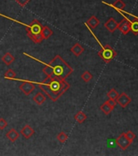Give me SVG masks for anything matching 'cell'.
Returning a JSON list of instances; mask_svg holds the SVG:
<instances>
[{"instance_id":"cell-1","label":"cell","mask_w":138,"mask_h":156,"mask_svg":"<svg viewBox=\"0 0 138 156\" xmlns=\"http://www.w3.org/2000/svg\"><path fill=\"white\" fill-rule=\"evenodd\" d=\"M38 87L51 101L56 102L70 88V84L60 78L46 76L43 81L38 83Z\"/></svg>"},{"instance_id":"cell-2","label":"cell","mask_w":138,"mask_h":156,"mask_svg":"<svg viewBox=\"0 0 138 156\" xmlns=\"http://www.w3.org/2000/svg\"><path fill=\"white\" fill-rule=\"evenodd\" d=\"M42 71L46 76L63 80H65L74 72L73 68L59 55H56L48 64H46Z\"/></svg>"},{"instance_id":"cell-3","label":"cell","mask_w":138,"mask_h":156,"mask_svg":"<svg viewBox=\"0 0 138 156\" xmlns=\"http://www.w3.org/2000/svg\"><path fill=\"white\" fill-rule=\"evenodd\" d=\"M97 55L105 63H108L115 58L117 53L110 45H106L104 46H102L101 51L97 53Z\"/></svg>"},{"instance_id":"cell-4","label":"cell","mask_w":138,"mask_h":156,"mask_svg":"<svg viewBox=\"0 0 138 156\" xmlns=\"http://www.w3.org/2000/svg\"><path fill=\"white\" fill-rule=\"evenodd\" d=\"M42 25L38 20H33L31 22V24L27 25L25 28L27 34H41V29H42Z\"/></svg>"},{"instance_id":"cell-5","label":"cell","mask_w":138,"mask_h":156,"mask_svg":"<svg viewBox=\"0 0 138 156\" xmlns=\"http://www.w3.org/2000/svg\"><path fill=\"white\" fill-rule=\"evenodd\" d=\"M115 143L117 144V146H119L121 150L125 151V150H127L128 147L131 145L132 142L129 141V139L127 138L124 133H122L116 138V140H115Z\"/></svg>"},{"instance_id":"cell-6","label":"cell","mask_w":138,"mask_h":156,"mask_svg":"<svg viewBox=\"0 0 138 156\" xmlns=\"http://www.w3.org/2000/svg\"><path fill=\"white\" fill-rule=\"evenodd\" d=\"M19 89L25 95H29L35 90V85H34V83L30 82V81L23 80V82L19 86Z\"/></svg>"},{"instance_id":"cell-7","label":"cell","mask_w":138,"mask_h":156,"mask_svg":"<svg viewBox=\"0 0 138 156\" xmlns=\"http://www.w3.org/2000/svg\"><path fill=\"white\" fill-rule=\"evenodd\" d=\"M115 101L122 108H125L128 105L130 104L132 99L126 93H121L120 94H119Z\"/></svg>"},{"instance_id":"cell-8","label":"cell","mask_w":138,"mask_h":156,"mask_svg":"<svg viewBox=\"0 0 138 156\" xmlns=\"http://www.w3.org/2000/svg\"><path fill=\"white\" fill-rule=\"evenodd\" d=\"M118 29L124 35H126V34H129V32L131 31V29H130V22H129V20L124 19L119 22V24H118Z\"/></svg>"},{"instance_id":"cell-9","label":"cell","mask_w":138,"mask_h":156,"mask_svg":"<svg viewBox=\"0 0 138 156\" xmlns=\"http://www.w3.org/2000/svg\"><path fill=\"white\" fill-rule=\"evenodd\" d=\"M118 24L119 23L114 19V18H109V19L107 20V22L104 24V26L106 27V29L108 30L111 33H114L117 29H118Z\"/></svg>"},{"instance_id":"cell-10","label":"cell","mask_w":138,"mask_h":156,"mask_svg":"<svg viewBox=\"0 0 138 156\" xmlns=\"http://www.w3.org/2000/svg\"><path fill=\"white\" fill-rule=\"evenodd\" d=\"M34 133H35L34 129H33L30 125H29V124H25V125L22 128L21 131H20V133L24 136V138L26 139L30 138V137L34 135Z\"/></svg>"},{"instance_id":"cell-11","label":"cell","mask_w":138,"mask_h":156,"mask_svg":"<svg viewBox=\"0 0 138 156\" xmlns=\"http://www.w3.org/2000/svg\"><path fill=\"white\" fill-rule=\"evenodd\" d=\"M70 51L74 55L78 57V56H80V55L85 51V49H84V47H83L80 43H76L74 44L73 46V47L70 49Z\"/></svg>"},{"instance_id":"cell-12","label":"cell","mask_w":138,"mask_h":156,"mask_svg":"<svg viewBox=\"0 0 138 156\" xmlns=\"http://www.w3.org/2000/svg\"><path fill=\"white\" fill-rule=\"evenodd\" d=\"M6 136H7V138L9 139L10 141H12V142H15V141H16L17 139L19 138V133L18 132L14 129H10L9 131L7 132V133H6Z\"/></svg>"},{"instance_id":"cell-13","label":"cell","mask_w":138,"mask_h":156,"mask_svg":"<svg viewBox=\"0 0 138 156\" xmlns=\"http://www.w3.org/2000/svg\"><path fill=\"white\" fill-rule=\"evenodd\" d=\"M99 24L100 20L95 16H92L90 19L88 20L87 22H86V25H88L91 29H95L96 27L98 26Z\"/></svg>"},{"instance_id":"cell-14","label":"cell","mask_w":138,"mask_h":156,"mask_svg":"<svg viewBox=\"0 0 138 156\" xmlns=\"http://www.w3.org/2000/svg\"><path fill=\"white\" fill-rule=\"evenodd\" d=\"M15 59H16V58L12 55V54L9 53V52H7V53L5 54L2 57V61L7 66L11 65L12 62H14Z\"/></svg>"},{"instance_id":"cell-15","label":"cell","mask_w":138,"mask_h":156,"mask_svg":"<svg viewBox=\"0 0 138 156\" xmlns=\"http://www.w3.org/2000/svg\"><path fill=\"white\" fill-rule=\"evenodd\" d=\"M46 96H45V95H44L41 92L37 93V94L34 97V102H36L37 105H40V106L43 104L44 102H46Z\"/></svg>"},{"instance_id":"cell-16","label":"cell","mask_w":138,"mask_h":156,"mask_svg":"<svg viewBox=\"0 0 138 156\" xmlns=\"http://www.w3.org/2000/svg\"><path fill=\"white\" fill-rule=\"evenodd\" d=\"M100 109H101V111H102L105 115H109L110 113L114 110V107H112L108 103V102L106 101L104 103H102V104L101 105Z\"/></svg>"},{"instance_id":"cell-17","label":"cell","mask_w":138,"mask_h":156,"mask_svg":"<svg viewBox=\"0 0 138 156\" xmlns=\"http://www.w3.org/2000/svg\"><path fill=\"white\" fill-rule=\"evenodd\" d=\"M27 35L29 36V37L31 39L32 41H34V43H41V41H43L44 38L41 34H27Z\"/></svg>"},{"instance_id":"cell-18","label":"cell","mask_w":138,"mask_h":156,"mask_svg":"<svg viewBox=\"0 0 138 156\" xmlns=\"http://www.w3.org/2000/svg\"><path fill=\"white\" fill-rule=\"evenodd\" d=\"M74 119H75L76 121L77 122V123H79V124H82L83 122L87 119V115H86L84 112L80 111V112H78L77 113L74 115Z\"/></svg>"},{"instance_id":"cell-19","label":"cell","mask_w":138,"mask_h":156,"mask_svg":"<svg viewBox=\"0 0 138 156\" xmlns=\"http://www.w3.org/2000/svg\"><path fill=\"white\" fill-rule=\"evenodd\" d=\"M130 22V29L133 33L134 35L138 34V18L134 17L133 20H131Z\"/></svg>"},{"instance_id":"cell-20","label":"cell","mask_w":138,"mask_h":156,"mask_svg":"<svg viewBox=\"0 0 138 156\" xmlns=\"http://www.w3.org/2000/svg\"><path fill=\"white\" fill-rule=\"evenodd\" d=\"M41 34L43 37L44 40H45V39H48L53 34V31L48 26H43L41 29Z\"/></svg>"},{"instance_id":"cell-21","label":"cell","mask_w":138,"mask_h":156,"mask_svg":"<svg viewBox=\"0 0 138 156\" xmlns=\"http://www.w3.org/2000/svg\"><path fill=\"white\" fill-rule=\"evenodd\" d=\"M111 6L114 7V8H115V9H117L118 11H123L124 9V7H125V3H124L123 0H116Z\"/></svg>"},{"instance_id":"cell-22","label":"cell","mask_w":138,"mask_h":156,"mask_svg":"<svg viewBox=\"0 0 138 156\" xmlns=\"http://www.w3.org/2000/svg\"><path fill=\"white\" fill-rule=\"evenodd\" d=\"M81 79H82L84 82L87 83L92 80L93 75L89 72V71H85V72L81 74Z\"/></svg>"},{"instance_id":"cell-23","label":"cell","mask_w":138,"mask_h":156,"mask_svg":"<svg viewBox=\"0 0 138 156\" xmlns=\"http://www.w3.org/2000/svg\"><path fill=\"white\" fill-rule=\"evenodd\" d=\"M107 95L110 99L115 100L118 98V96H119V93L117 92V90L115 89H111L109 92L107 93Z\"/></svg>"},{"instance_id":"cell-24","label":"cell","mask_w":138,"mask_h":156,"mask_svg":"<svg viewBox=\"0 0 138 156\" xmlns=\"http://www.w3.org/2000/svg\"><path fill=\"white\" fill-rule=\"evenodd\" d=\"M68 134H66L64 132H60L58 134V136H57V139H58V141L61 143H65L66 141L68 140Z\"/></svg>"},{"instance_id":"cell-25","label":"cell","mask_w":138,"mask_h":156,"mask_svg":"<svg viewBox=\"0 0 138 156\" xmlns=\"http://www.w3.org/2000/svg\"><path fill=\"white\" fill-rule=\"evenodd\" d=\"M5 78H8L10 80H12L13 78H16V74L15 73L14 71L12 70V69H8V70L5 73V75H4Z\"/></svg>"},{"instance_id":"cell-26","label":"cell","mask_w":138,"mask_h":156,"mask_svg":"<svg viewBox=\"0 0 138 156\" xmlns=\"http://www.w3.org/2000/svg\"><path fill=\"white\" fill-rule=\"evenodd\" d=\"M124 134H125V136H126L127 138L129 139L131 142H133L134 139L136 138V134L133 133L132 131L126 132V133H124Z\"/></svg>"},{"instance_id":"cell-27","label":"cell","mask_w":138,"mask_h":156,"mask_svg":"<svg viewBox=\"0 0 138 156\" xmlns=\"http://www.w3.org/2000/svg\"><path fill=\"white\" fill-rule=\"evenodd\" d=\"M7 122L3 118H0V130H3L7 126Z\"/></svg>"},{"instance_id":"cell-28","label":"cell","mask_w":138,"mask_h":156,"mask_svg":"<svg viewBox=\"0 0 138 156\" xmlns=\"http://www.w3.org/2000/svg\"><path fill=\"white\" fill-rule=\"evenodd\" d=\"M15 1H16L19 6H21V7H24L29 3L30 0H15Z\"/></svg>"},{"instance_id":"cell-29","label":"cell","mask_w":138,"mask_h":156,"mask_svg":"<svg viewBox=\"0 0 138 156\" xmlns=\"http://www.w3.org/2000/svg\"><path fill=\"white\" fill-rule=\"evenodd\" d=\"M107 102H108V103H109L110 105H111V106L112 107H115V106H116V104H117V102H116V101H115V100H113V99H108L107 100Z\"/></svg>"}]
</instances>
